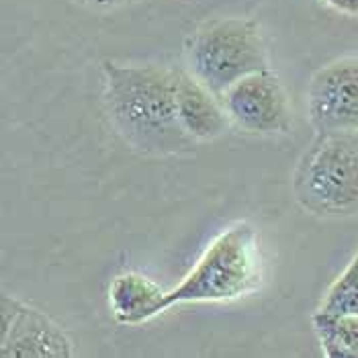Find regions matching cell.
Returning <instances> with one entry per match:
<instances>
[{"instance_id": "obj_1", "label": "cell", "mask_w": 358, "mask_h": 358, "mask_svg": "<svg viewBox=\"0 0 358 358\" xmlns=\"http://www.w3.org/2000/svg\"><path fill=\"white\" fill-rule=\"evenodd\" d=\"M101 70L110 121L134 150L150 156L193 152L196 141L178 119V70L117 62H103Z\"/></svg>"}, {"instance_id": "obj_2", "label": "cell", "mask_w": 358, "mask_h": 358, "mask_svg": "<svg viewBox=\"0 0 358 358\" xmlns=\"http://www.w3.org/2000/svg\"><path fill=\"white\" fill-rule=\"evenodd\" d=\"M262 280V252L250 223H236L207 246L193 271L166 293L164 307L221 303L254 293Z\"/></svg>"}, {"instance_id": "obj_3", "label": "cell", "mask_w": 358, "mask_h": 358, "mask_svg": "<svg viewBox=\"0 0 358 358\" xmlns=\"http://www.w3.org/2000/svg\"><path fill=\"white\" fill-rule=\"evenodd\" d=\"M293 193L317 217L358 213V131L317 134L293 174Z\"/></svg>"}, {"instance_id": "obj_4", "label": "cell", "mask_w": 358, "mask_h": 358, "mask_svg": "<svg viewBox=\"0 0 358 358\" xmlns=\"http://www.w3.org/2000/svg\"><path fill=\"white\" fill-rule=\"evenodd\" d=\"M187 68L220 99L238 80L268 70L258 23L242 17L201 23L187 39Z\"/></svg>"}, {"instance_id": "obj_5", "label": "cell", "mask_w": 358, "mask_h": 358, "mask_svg": "<svg viewBox=\"0 0 358 358\" xmlns=\"http://www.w3.org/2000/svg\"><path fill=\"white\" fill-rule=\"evenodd\" d=\"M221 103L234 125L258 136L291 131V107L287 92L268 68L238 80L221 94Z\"/></svg>"}, {"instance_id": "obj_6", "label": "cell", "mask_w": 358, "mask_h": 358, "mask_svg": "<svg viewBox=\"0 0 358 358\" xmlns=\"http://www.w3.org/2000/svg\"><path fill=\"white\" fill-rule=\"evenodd\" d=\"M307 109L317 134L358 131V57L334 59L313 74Z\"/></svg>"}, {"instance_id": "obj_7", "label": "cell", "mask_w": 358, "mask_h": 358, "mask_svg": "<svg viewBox=\"0 0 358 358\" xmlns=\"http://www.w3.org/2000/svg\"><path fill=\"white\" fill-rule=\"evenodd\" d=\"M0 355L2 358H70L72 340L43 311L2 295L0 307Z\"/></svg>"}, {"instance_id": "obj_8", "label": "cell", "mask_w": 358, "mask_h": 358, "mask_svg": "<svg viewBox=\"0 0 358 358\" xmlns=\"http://www.w3.org/2000/svg\"><path fill=\"white\" fill-rule=\"evenodd\" d=\"M176 107L180 125L194 141L220 138L231 123L220 96L199 83L189 70H178Z\"/></svg>"}, {"instance_id": "obj_9", "label": "cell", "mask_w": 358, "mask_h": 358, "mask_svg": "<svg viewBox=\"0 0 358 358\" xmlns=\"http://www.w3.org/2000/svg\"><path fill=\"white\" fill-rule=\"evenodd\" d=\"M166 291L138 273L119 275L109 287L113 317L123 326H139L158 313H164Z\"/></svg>"}, {"instance_id": "obj_10", "label": "cell", "mask_w": 358, "mask_h": 358, "mask_svg": "<svg viewBox=\"0 0 358 358\" xmlns=\"http://www.w3.org/2000/svg\"><path fill=\"white\" fill-rule=\"evenodd\" d=\"M311 324L326 357L358 358V315H334L317 309Z\"/></svg>"}, {"instance_id": "obj_11", "label": "cell", "mask_w": 358, "mask_h": 358, "mask_svg": "<svg viewBox=\"0 0 358 358\" xmlns=\"http://www.w3.org/2000/svg\"><path fill=\"white\" fill-rule=\"evenodd\" d=\"M320 311L334 315H358V252L344 273L331 282Z\"/></svg>"}, {"instance_id": "obj_12", "label": "cell", "mask_w": 358, "mask_h": 358, "mask_svg": "<svg viewBox=\"0 0 358 358\" xmlns=\"http://www.w3.org/2000/svg\"><path fill=\"white\" fill-rule=\"evenodd\" d=\"M138 0H86L88 6L94 8H117V6H125V4H134Z\"/></svg>"}, {"instance_id": "obj_13", "label": "cell", "mask_w": 358, "mask_h": 358, "mask_svg": "<svg viewBox=\"0 0 358 358\" xmlns=\"http://www.w3.org/2000/svg\"><path fill=\"white\" fill-rule=\"evenodd\" d=\"M72 2H76V4H86V0H72Z\"/></svg>"}]
</instances>
